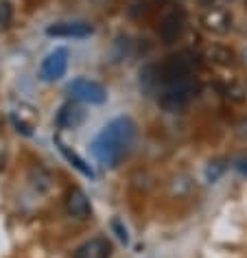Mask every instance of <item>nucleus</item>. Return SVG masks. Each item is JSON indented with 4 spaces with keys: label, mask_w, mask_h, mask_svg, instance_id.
I'll return each mask as SVG.
<instances>
[{
    "label": "nucleus",
    "mask_w": 247,
    "mask_h": 258,
    "mask_svg": "<svg viewBox=\"0 0 247 258\" xmlns=\"http://www.w3.org/2000/svg\"><path fill=\"white\" fill-rule=\"evenodd\" d=\"M136 136H138V127H136L134 118L118 116L101 129V134L90 145V151L101 166L114 169L134 147Z\"/></svg>",
    "instance_id": "1"
},
{
    "label": "nucleus",
    "mask_w": 247,
    "mask_h": 258,
    "mask_svg": "<svg viewBox=\"0 0 247 258\" xmlns=\"http://www.w3.org/2000/svg\"><path fill=\"white\" fill-rule=\"evenodd\" d=\"M155 94H158V105L162 109H166V112H181L197 94V83H195L193 75L181 77V79L162 83Z\"/></svg>",
    "instance_id": "2"
},
{
    "label": "nucleus",
    "mask_w": 247,
    "mask_h": 258,
    "mask_svg": "<svg viewBox=\"0 0 247 258\" xmlns=\"http://www.w3.org/2000/svg\"><path fill=\"white\" fill-rule=\"evenodd\" d=\"M66 92L73 96L75 101L79 103H90V105H101V103L107 101V90L103 83L86 79V77H79V79H73L66 86Z\"/></svg>",
    "instance_id": "3"
},
{
    "label": "nucleus",
    "mask_w": 247,
    "mask_h": 258,
    "mask_svg": "<svg viewBox=\"0 0 247 258\" xmlns=\"http://www.w3.org/2000/svg\"><path fill=\"white\" fill-rule=\"evenodd\" d=\"M68 61H70V53L68 48H55L42 59V66H40V79L46 81V83H53L57 79H61L68 70Z\"/></svg>",
    "instance_id": "4"
},
{
    "label": "nucleus",
    "mask_w": 247,
    "mask_h": 258,
    "mask_svg": "<svg viewBox=\"0 0 247 258\" xmlns=\"http://www.w3.org/2000/svg\"><path fill=\"white\" fill-rule=\"evenodd\" d=\"M94 33V27L86 20H68V22H55L46 27V35L50 37H75V40H83Z\"/></svg>",
    "instance_id": "5"
},
{
    "label": "nucleus",
    "mask_w": 247,
    "mask_h": 258,
    "mask_svg": "<svg viewBox=\"0 0 247 258\" xmlns=\"http://www.w3.org/2000/svg\"><path fill=\"white\" fill-rule=\"evenodd\" d=\"M201 24H204L206 31L217 35H225L227 31L232 29V16L227 14L223 7H208L204 14H201Z\"/></svg>",
    "instance_id": "6"
},
{
    "label": "nucleus",
    "mask_w": 247,
    "mask_h": 258,
    "mask_svg": "<svg viewBox=\"0 0 247 258\" xmlns=\"http://www.w3.org/2000/svg\"><path fill=\"white\" fill-rule=\"evenodd\" d=\"M86 118H88V112L83 109L81 103L70 101V103H66V105L59 107L55 122H57V127H61V129H77L86 122Z\"/></svg>",
    "instance_id": "7"
},
{
    "label": "nucleus",
    "mask_w": 247,
    "mask_h": 258,
    "mask_svg": "<svg viewBox=\"0 0 247 258\" xmlns=\"http://www.w3.org/2000/svg\"><path fill=\"white\" fill-rule=\"evenodd\" d=\"M66 212L73 219H79V221H83V219H88L90 215H92L90 199L86 195V190L79 188V186H75V188L68 190V195H66Z\"/></svg>",
    "instance_id": "8"
},
{
    "label": "nucleus",
    "mask_w": 247,
    "mask_h": 258,
    "mask_svg": "<svg viewBox=\"0 0 247 258\" xmlns=\"http://www.w3.org/2000/svg\"><path fill=\"white\" fill-rule=\"evenodd\" d=\"M181 31H184V16L179 11H168L160 22V37L164 44H173L179 40Z\"/></svg>",
    "instance_id": "9"
},
{
    "label": "nucleus",
    "mask_w": 247,
    "mask_h": 258,
    "mask_svg": "<svg viewBox=\"0 0 247 258\" xmlns=\"http://www.w3.org/2000/svg\"><path fill=\"white\" fill-rule=\"evenodd\" d=\"M112 254V245L107 243V238L103 236H94L90 241L81 243L79 247L75 249L73 258H109Z\"/></svg>",
    "instance_id": "10"
},
{
    "label": "nucleus",
    "mask_w": 247,
    "mask_h": 258,
    "mask_svg": "<svg viewBox=\"0 0 247 258\" xmlns=\"http://www.w3.org/2000/svg\"><path fill=\"white\" fill-rule=\"evenodd\" d=\"M204 59H208L214 66H232L236 55H234L232 48L221 46V44H208L204 48Z\"/></svg>",
    "instance_id": "11"
},
{
    "label": "nucleus",
    "mask_w": 247,
    "mask_h": 258,
    "mask_svg": "<svg viewBox=\"0 0 247 258\" xmlns=\"http://www.w3.org/2000/svg\"><path fill=\"white\" fill-rule=\"evenodd\" d=\"M55 145H57V147H59L61 156H64V158H66V160H68V162H70V164H73V166H75V169H77V171H79V173H81V175H86V177H90V179H92V177H94V171H92V169H90V166L86 164V160H83V158H79V156H77V153H75L73 149H70V147H68L66 143H64V140H61L59 136H55Z\"/></svg>",
    "instance_id": "12"
},
{
    "label": "nucleus",
    "mask_w": 247,
    "mask_h": 258,
    "mask_svg": "<svg viewBox=\"0 0 247 258\" xmlns=\"http://www.w3.org/2000/svg\"><path fill=\"white\" fill-rule=\"evenodd\" d=\"M225 169H227V164L223 160H212V162H208V166H206V179L210 184H214L225 173Z\"/></svg>",
    "instance_id": "13"
},
{
    "label": "nucleus",
    "mask_w": 247,
    "mask_h": 258,
    "mask_svg": "<svg viewBox=\"0 0 247 258\" xmlns=\"http://www.w3.org/2000/svg\"><path fill=\"white\" fill-rule=\"evenodd\" d=\"M11 18H14V7H11V3H7V0H0V29L9 27Z\"/></svg>",
    "instance_id": "14"
},
{
    "label": "nucleus",
    "mask_w": 247,
    "mask_h": 258,
    "mask_svg": "<svg viewBox=\"0 0 247 258\" xmlns=\"http://www.w3.org/2000/svg\"><path fill=\"white\" fill-rule=\"evenodd\" d=\"M112 228H114V232H116V236H118V238H120V241H122V243H127V241H129L127 228H122L120 219H114V221H112Z\"/></svg>",
    "instance_id": "15"
},
{
    "label": "nucleus",
    "mask_w": 247,
    "mask_h": 258,
    "mask_svg": "<svg viewBox=\"0 0 247 258\" xmlns=\"http://www.w3.org/2000/svg\"><path fill=\"white\" fill-rule=\"evenodd\" d=\"M234 166H236V171L240 173V175H245L247 177V158H240L234 162Z\"/></svg>",
    "instance_id": "16"
},
{
    "label": "nucleus",
    "mask_w": 247,
    "mask_h": 258,
    "mask_svg": "<svg viewBox=\"0 0 247 258\" xmlns=\"http://www.w3.org/2000/svg\"><path fill=\"white\" fill-rule=\"evenodd\" d=\"M236 134H238V136L243 138V140H247V118H243V120H240L238 125H236Z\"/></svg>",
    "instance_id": "17"
},
{
    "label": "nucleus",
    "mask_w": 247,
    "mask_h": 258,
    "mask_svg": "<svg viewBox=\"0 0 247 258\" xmlns=\"http://www.w3.org/2000/svg\"><path fill=\"white\" fill-rule=\"evenodd\" d=\"M3 169H5V156L0 153V171H3Z\"/></svg>",
    "instance_id": "18"
},
{
    "label": "nucleus",
    "mask_w": 247,
    "mask_h": 258,
    "mask_svg": "<svg viewBox=\"0 0 247 258\" xmlns=\"http://www.w3.org/2000/svg\"><path fill=\"white\" fill-rule=\"evenodd\" d=\"M243 57H245V61H247V50H245V53H243Z\"/></svg>",
    "instance_id": "19"
},
{
    "label": "nucleus",
    "mask_w": 247,
    "mask_h": 258,
    "mask_svg": "<svg viewBox=\"0 0 247 258\" xmlns=\"http://www.w3.org/2000/svg\"><path fill=\"white\" fill-rule=\"evenodd\" d=\"M245 92H247V83H245Z\"/></svg>",
    "instance_id": "20"
}]
</instances>
